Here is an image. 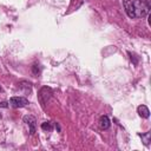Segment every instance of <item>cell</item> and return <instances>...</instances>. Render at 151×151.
<instances>
[{
	"label": "cell",
	"mask_w": 151,
	"mask_h": 151,
	"mask_svg": "<svg viewBox=\"0 0 151 151\" xmlns=\"http://www.w3.org/2000/svg\"><path fill=\"white\" fill-rule=\"evenodd\" d=\"M41 129L44 130V131H52V129H53V126H52V123L51 122H44L42 124H41Z\"/></svg>",
	"instance_id": "cell-8"
},
{
	"label": "cell",
	"mask_w": 151,
	"mask_h": 151,
	"mask_svg": "<svg viewBox=\"0 0 151 151\" xmlns=\"http://www.w3.org/2000/svg\"><path fill=\"white\" fill-rule=\"evenodd\" d=\"M0 118H1V114H0Z\"/></svg>",
	"instance_id": "cell-13"
},
{
	"label": "cell",
	"mask_w": 151,
	"mask_h": 151,
	"mask_svg": "<svg viewBox=\"0 0 151 151\" xmlns=\"http://www.w3.org/2000/svg\"><path fill=\"white\" fill-rule=\"evenodd\" d=\"M99 125H100V127L103 130H107L110 127V125H111V122H110L109 117L107 116H101L100 119H99Z\"/></svg>",
	"instance_id": "cell-7"
},
{
	"label": "cell",
	"mask_w": 151,
	"mask_h": 151,
	"mask_svg": "<svg viewBox=\"0 0 151 151\" xmlns=\"http://www.w3.org/2000/svg\"><path fill=\"white\" fill-rule=\"evenodd\" d=\"M123 4L125 7V11H126V14L130 18H134L133 17V8H132V0H123Z\"/></svg>",
	"instance_id": "cell-5"
},
{
	"label": "cell",
	"mask_w": 151,
	"mask_h": 151,
	"mask_svg": "<svg viewBox=\"0 0 151 151\" xmlns=\"http://www.w3.org/2000/svg\"><path fill=\"white\" fill-rule=\"evenodd\" d=\"M133 17L134 18H144L150 13V2L149 0H132Z\"/></svg>",
	"instance_id": "cell-1"
},
{
	"label": "cell",
	"mask_w": 151,
	"mask_h": 151,
	"mask_svg": "<svg viewBox=\"0 0 151 151\" xmlns=\"http://www.w3.org/2000/svg\"><path fill=\"white\" fill-rule=\"evenodd\" d=\"M52 97V90L50 87H42L38 94V98H39V101L42 106V109H45V104H47L48 99Z\"/></svg>",
	"instance_id": "cell-2"
},
{
	"label": "cell",
	"mask_w": 151,
	"mask_h": 151,
	"mask_svg": "<svg viewBox=\"0 0 151 151\" xmlns=\"http://www.w3.org/2000/svg\"><path fill=\"white\" fill-rule=\"evenodd\" d=\"M137 111L142 118H149V116H150V111H149L147 106H145V105H139L137 107Z\"/></svg>",
	"instance_id": "cell-6"
},
{
	"label": "cell",
	"mask_w": 151,
	"mask_h": 151,
	"mask_svg": "<svg viewBox=\"0 0 151 151\" xmlns=\"http://www.w3.org/2000/svg\"><path fill=\"white\" fill-rule=\"evenodd\" d=\"M139 136L142 137L143 143H144L145 145H149V143H150V138H151V133H150V132H146L145 134H139Z\"/></svg>",
	"instance_id": "cell-9"
},
{
	"label": "cell",
	"mask_w": 151,
	"mask_h": 151,
	"mask_svg": "<svg viewBox=\"0 0 151 151\" xmlns=\"http://www.w3.org/2000/svg\"><path fill=\"white\" fill-rule=\"evenodd\" d=\"M24 122L28 125L29 133L31 134H34L35 133V129H37V120H35V118L33 116H31V114H27V116L24 117Z\"/></svg>",
	"instance_id": "cell-4"
},
{
	"label": "cell",
	"mask_w": 151,
	"mask_h": 151,
	"mask_svg": "<svg viewBox=\"0 0 151 151\" xmlns=\"http://www.w3.org/2000/svg\"><path fill=\"white\" fill-rule=\"evenodd\" d=\"M0 92H4V90H2V87L0 86Z\"/></svg>",
	"instance_id": "cell-12"
},
{
	"label": "cell",
	"mask_w": 151,
	"mask_h": 151,
	"mask_svg": "<svg viewBox=\"0 0 151 151\" xmlns=\"http://www.w3.org/2000/svg\"><path fill=\"white\" fill-rule=\"evenodd\" d=\"M32 71H33V74H35V76H37V74H39V72H40L39 65H37V64H35V65H33V66H32Z\"/></svg>",
	"instance_id": "cell-10"
},
{
	"label": "cell",
	"mask_w": 151,
	"mask_h": 151,
	"mask_svg": "<svg viewBox=\"0 0 151 151\" xmlns=\"http://www.w3.org/2000/svg\"><path fill=\"white\" fill-rule=\"evenodd\" d=\"M8 104L7 103H0V107H7Z\"/></svg>",
	"instance_id": "cell-11"
},
{
	"label": "cell",
	"mask_w": 151,
	"mask_h": 151,
	"mask_svg": "<svg viewBox=\"0 0 151 151\" xmlns=\"http://www.w3.org/2000/svg\"><path fill=\"white\" fill-rule=\"evenodd\" d=\"M28 104H29V101H28V99L25 98V97H12V98L9 99V105L13 106V107H15V109H18V107H24V106H26V105H28Z\"/></svg>",
	"instance_id": "cell-3"
}]
</instances>
